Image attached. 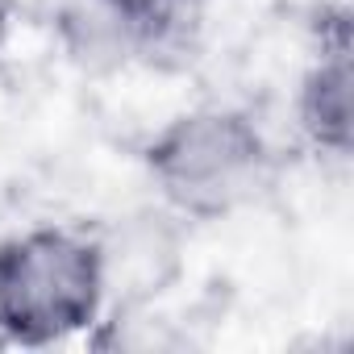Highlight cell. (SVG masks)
<instances>
[{
    "label": "cell",
    "instance_id": "cell-1",
    "mask_svg": "<svg viewBox=\"0 0 354 354\" xmlns=\"http://www.w3.org/2000/svg\"><path fill=\"white\" fill-rule=\"evenodd\" d=\"M162 205L192 221H217L254 205L275 175L267 133L250 113L201 104L171 117L142 150Z\"/></svg>",
    "mask_w": 354,
    "mask_h": 354
},
{
    "label": "cell",
    "instance_id": "cell-3",
    "mask_svg": "<svg viewBox=\"0 0 354 354\" xmlns=\"http://www.w3.org/2000/svg\"><path fill=\"white\" fill-rule=\"evenodd\" d=\"M296 125L313 150L333 158L350 154L354 121H350V38L346 34H337L333 42H321L317 59L300 75Z\"/></svg>",
    "mask_w": 354,
    "mask_h": 354
},
{
    "label": "cell",
    "instance_id": "cell-4",
    "mask_svg": "<svg viewBox=\"0 0 354 354\" xmlns=\"http://www.w3.org/2000/svg\"><path fill=\"white\" fill-rule=\"evenodd\" d=\"M92 5L117 17L138 38V46H146V42H162L171 34H180L188 21H196L205 0H92Z\"/></svg>",
    "mask_w": 354,
    "mask_h": 354
},
{
    "label": "cell",
    "instance_id": "cell-2",
    "mask_svg": "<svg viewBox=\"0 0 354 354\" xmlns=\"http://www.w3.org/2000/svg\"><path fill=\"white\" fill-rule=\"evenodd\" d=\"M109 279L100 242L38 225L0 242V337L13 346H55L92 329L104 313Z\"/></svg>",
    "mask_w": 354,
    "mask_h": 354
},
{
    "label": "cell",
    "instance_id": "cell-5",
    "mask_svg": "<svg viewBox=\"0 0 354 354\" xmlns=\"http://www.w3.org/2000/svg\"><path fill=\"white\" fill-rule=\"evenodd\" d=\"M13 21H17V0H0V55L13 38Z\"/></svg>",
    "mask_w": 354,
    "mask_h": 354
}]
</instances>
